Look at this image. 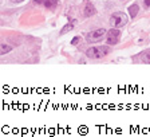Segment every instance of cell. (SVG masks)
I'll list each match as a JSON object with an SVG mask.
<instances>
[{"label": "cell", "instance_id": "6da1fadb", "mask_svg": "<svg viewBox=\"0 0 150 137\" xmlns=\"http://www.w3.org/2000/svg\"><path fill=\"white\" fill-rule=\"evenodd\" d=\"M109 51V46H93L90 49H87L86 55L88 58H93V59H99V58H103L105 55H107Z\"/></svg>", "mask_w": 150, "mask_h": 137}, {"label": "cell", "instance_id": "7a4b0ae2", "mask_svg": "<svg viewBox=\"0 0 150 137\" xmlns=\"http://www.w3.org/2000/svg\"><path fill=\"white\" fill-rule=\"evenodd\" d=\"M127 23V16L123 12H115L110 16V24L114 28H121Z\"/></svg>", "mask_w": 150, "mask_h": 137}, {"label": "cell", "instance_id": "3957f363", "mask_svg": "<svg viewBox=\"0 0 150 137\" xmlns=\"http://www.w3.org/2000/svg\"><path fill=\"white\" fill-rule=\"evenodd\" d=\"M105 35H107V31L105 28H99V30H94V31L86 34V41L90 42V43H97L100 42L105 38Z\"/></svg>", "mask_w": 150, "mask_h": 137}, {"label": "cell", "instance_id": "277c9868", "mask_svg": "<svg viewBox=\"0 0 150 137\" xmlns=\"http://www.w3.org/2000/svg\"><path fill=\"white\" fill-rule=\"evenodd\" d=\"M119 38H121V31L119 28H111L107 32V44H117L119 42Z\"/></svg>", "mask_w": 150, "mask_h": 137}, {"label": "cell", "instance_id": "5b68a950", "mask_svg": "<svg viewBox=\"0 0 150 137\" xmlns=\"http://www.w3.org/2000/svg\"><path fill=\"white\" fill-rule=\"evenodd\" d=\"M95 12H97L95 7L93 6V3H90L87 0V3H86V6H84V8H83V15L86 16V18H90V16L95 15Z\"/></svg>", "mask_w": 150, "mask_h": 137}, {"label": "cell", "instance_id": "8992f818", "mask_svg": "<svg viewBox=\"0 0 150 137\" xmlns=\"http://www.w3.org/2000/svg\"><path fill=\"white\" fill-rule=\"evenodd\" d=\"M36 3L43 4L44 7H48V8H55L58 6V0H36Z\"/></svg>", "mask_w": 150, "mask_h": 137}, {"label": "cell", "instance_id": "52a82bcc", "mask_svg": "<svg viewBox=\"0 0 150 137\" xmlns=\"http://www.w3.org/2000/svg\"><path fill=\"white\" fill-rule=\"evenodd\" d=\"M127 11H129V14H130V18H135L138 11H139V7H138V4H131Z\"/></svg>", "mask_w": 150, "mask_h": 137}, {"label": "cell", "instance_id": "ba28073f", "mask_svg": "<svg viewBox=\"0 0 150 137\" xmlns=\"http://www.w3.org/2000/svg\"><path fill=\"white\" fill-rule=\"evenodd\" d=\"M8 51H12V47L8 44H1V55H6Z\"/></svg>", "mask_w": 150, "mask_h": 137}, {"label": "cell", "instance_id": "9c48e42d", "mask_svg": "<svg viewBox=\"0 0 150 137\" xmlns=\"http://www.w3.org/2000/svg\"><path fill=\"white\" fill-rule=\"evenodd\" d=\"M142 61H144L145 63H150V50L145 51V53L142 54Z\"/></svg>", "mask_w": 150, "mask_h": 137}, {"label": "cell", "instance_id": "30bf717a", "mask_svg": "<svg viewBox=\"0 0 150 137\" xmlns=\"http://www.w3.org/2000/svg\"><path fill=\"white\" fill-rule=\"evenodd\" d=\"M72 27H74V22H72V23H69L67 26H64V27L62 28V31H60V34H66V32H69Z\"/></svg>", "mask_w": 150, "mask_h": 137}, {"label": "cell", "instance_id": "8fae6325", "mask_svg": "<svg viewBox=\"0 0 150 137\" xmlns=\"http://www.w3.org/2000/svg\"><path fill=\"white\" fill-rule=\"evenodd\" d=\"M78 42H79V38L76 36V38H74V39H72V41H71V44H76V43H78Z\"/></svg>", "mask_w": 150, "mask_h": 137}, {"label": "cell", "instance_id": "7c38bea8", "mask_svg": "<svg viewBox=\"0 0 150 137\" xmlns=\"http://www.w3.org/2000/svg\"><path fill=\"white\" fill-rule=\"evenodd\" d=\"M145 7H150V0H144Z\"/></svg>", "mask_w": 150, "mask_h": 137}, {"label": "cell", "instance_id": "4fadbf2b", "mask_svg": "<svg viewBox=\"0 0 150 137\" xmlns=\"http://www.w3.org/2000/svg\"><path fill=\"white\" fill-rule=\"evenodd\" d=\"M12 1H15V3H22V1H24V0H12Z\"/></svg>", "mask_w": 150, "mask_h": 137}]
</instances>
